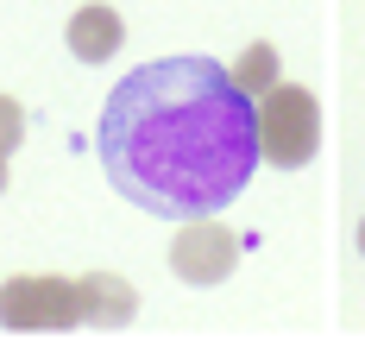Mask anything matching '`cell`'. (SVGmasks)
Segmentation results:
<instances>
[{"instance_id":"1","label":"cell","mask_w":365,"mask_h":347,"mask_svg":"<svg viewBox=\"0 0 365 347\" xmlns=\"http://www.w3.org/2000/svg\"><path fill=\"white\" fill-rule=\"evenodd\" d=\"M95 146L133 208L164 221L220 215L258 171L252 95L215 57H158L108 95Z\"/></svg>"},{"instance_id":"2","label":"cell","mask_w":365,"mask_h":347,"mask_svg":"<svg viewBox=\"0 0 365 347\" xmlns=\"http://www.w3.org/2000/svg\"><path fill=\"white\" fill-rule=\"evenodd\" d=\"M252 120H258V158H271V164H284V171L309 164L315 146H322V108H315V95L296 89V82H271L252 101Z\"/></svg>"},{"instance_id":"3","label":"cell","mask_w":365,"mask_h":347,"mask_svg":"<svg viewBox=\"0 0 365 347\" xmlns=\"http://www.w3.org/2000/svg\"><path fill=\"white\" fill-rule=\"evenodd\" d=\"M82 322V291L76 278H6L0 284V328L13 335H51Z\"/></svg>"},{"instance_id":"4","label":"cell","mask_w":365,"mask_h":347,"mask_svg":"<svg viewBox=\"0 0 365 347\" xmlns=\"http://www.w3.org/2000/svg\"><path fill=\"white\" fill-rule=\"evenodd\" d=\"M233 266H240V233L227 228V221L195 215V221L177 228V240H170V271H177L182 284H220Z\"/></svg>"},{"instance_id":"5","label":"cell","mask_w":365,"mask_h":347,"mask_svg":"<svg viewBox=\"0 0 365 347\" xmlns=\"http://www.w3.org/2000/svg\"><path fill=\"white\" fill-rule=\"evenodd\" d=\"M76 291H82V322L126 328V322L139 316V291H133L126 278H113V271H88V278H76Z\"/></svg>"},{"instance_id":"6","label":"cell","mask_w":365,"mask_h":347,"mask_svg":"<svg viewBox=\"0 0 365 347\" xmlns=\"http://www.w3.org/2000/svg\"><path fill=\"white\" fill-rule=\"evenodd\" d=\"M120 39H126V26H120V13L108 0H88L82 13H70V51L82 64H108L120 51Z\"/></svg>"},{"instance_id":"7","label":"cell","mask_w":365,"mask_h":347,"mask_svg":"<svg viewBox=\"0 0 365 347\" xmlns=\"http://www.w3.org/2000/svg\"><path fill=\"white\" fill-rule=\"evenodd\" d=\"M227 76H233V89H240V95H264V89H271V82H277V44H246V51H240V64H227Z\"/></svg>"},{"instance_id":"8","label":"cell","mask_w":365,"mask_h":347,"mask_svg":"<svg viewBox=\"0 0 365 347\" xmlns=\"http://www.w3.org/2000/svg\"><path fill=\"white\" fill-rule=\"evenodd\" d=\"M19 139H26V108L13 95H0V158L19 152Z\"/></svg>"},{"instance_id":"9","label":"cell","mask_w":365,"mask_h":347,"mask_svg":"<svg viewBox=\"0 0 365 347\" xmlns=\"http://www.w3.org/2000/svg\"><path fill=\"white\" fill-rule=\"evenodd\" d=\"M0 190H6V158H0Z\"/></svg>"},{"instance_id":"10","label":"cell","mask_w":365,"mask_h":347,"mask_svg":"<svg viewBox=\"0 0 365 347\" xmlns=\"http://www.w3.org/2000/svg\"><path fill=\"white\" fill-rule=\"evenodd\" d=\"M359 253H365V221H359Z\"/></svg>"}]
</instances>
